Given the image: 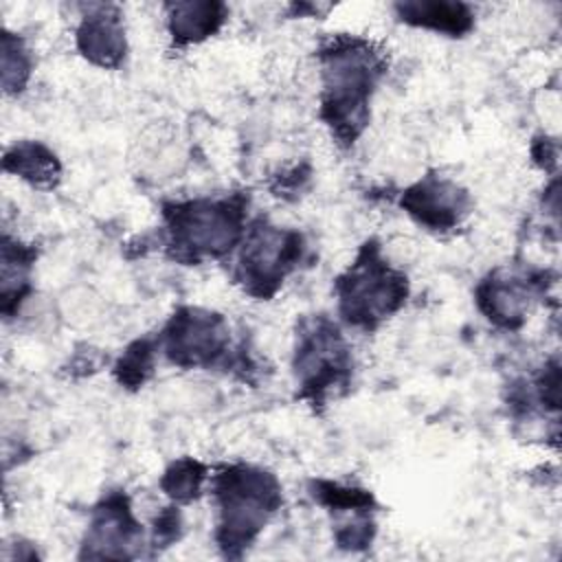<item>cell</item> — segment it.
Segmentation results:
<instances>
[{
	"label": "cell",
	"instance_id": "6da1fadb",
	"mask_svg": "<svg viewBox=\"0 0 562 562\" xmlns=\"http://www.w3.org/2000/svg\"><path fill=\"white\" fill-rule=\"evenodd\" d=\"M378 75V55L362 42H338L323 53V114L338 136L351 140L362 130Z\"/></svg>",
	"mask_w": 562,
	"mask_h": 562
},
{
	"label": "cell",
	"instance_id": "7a4b0ae2",
	"mask_svg": "<svg viewBox=\"0 0 562 562\" xmlns=\"http://www.w3.org/2000/svg\"><path fill=\"white\" fill-rule=\"evenodd\" d=\"M220 531L217 538L226 551L248 547L279 505L274 479L261 470L231 468L220 474Z\"/></svg>",
	"mask_w": 562,
	"mask_h": 562
},
{
	"label": "cell",
	"instance_id": "3957f363",
	"mask_svg": "<svg viewBox=\"0 0 562 562\" xmlns=\"http://www.w3.org/2000/svg\"><path fill=\"white\" fill-rule=\"evenodd\" d=\"M338 294L345 318L369 327L393 314L404 303L406 279L380 259L375 246H367L358 261L338 281Z\"/></svg>",
	"mask_w": 562,
	"mask_h": 562
},
{
	"label": "cell",
	"instance_id": "277c9868",
	"mask_svg": "<svg viewBox=\"0 0 562 562\" xmlns=\"http://www.w3.org/2000/svg\"><path fill=\"white\" fill-rule=\"evenodd\" d=\"M173 241L191 255H222L239 237L241 211L228 202H189L169 213Z\"/></svg>",
	"mask_w": 562,
	"mask_h": 562
},
{
	"label": "cell",
	"instance_id": "5b68a950",
	"mask_svg": "<svg viewBox=\"0 0 562 562\" xmlns=\"http://www.w3.org/2000/svg\"><path fill=\"white\" fill-rule=\"evenodd\" d=\"M301 255L296 233L274 226H257L241 252V279L257 294L272 292Z\"/></svg>",
	"mask_w": 562,
	"mask_h": 562
},
{
	"label": "cell",
	"instance_id": "8992f818",
	"mask_svg": "<svg viewBox=\"0 0 562 562\" xmlns=\"http://www.w3.org/2000/svg\"><path fill=\"white\" fill-rule=\"evenodd\" d=\"M349 371L347 347L334 325L318 321L303 334L296 351V373L301 384L314 395H323L334 384L342 382Z\"/></svg>",
	"mask_w": 562,
	"mask_h": 562
},
{
	"label": "cell",
	"instance_id": "52a82bcc",
	"mask_svg": "<svg viewBox=\"0 0 562 562\" xmlns=\"http://www.w3.org/2000/svg\"><path fill=\"white\" fill-rule=\"evenodd\" d=\"M226 325L202 310H184L167 327V351L178 364H204L226 347Z\"/></svg>",
	"mask_w": 562,
	"mask_h": 562
},
{
	"label": "cell",
	"instance_id": "ba28073f",
	"mask_svg": "<svg viewBox=\"0 0 562 562\" xmlns=\"http://www.w3.org/2000/svg\"><path fill=\"white\" fill-rule=\"evenodd\" d=\"M140 538V529L134 522L127 505L121 498H112L97 512L86 540V553L90 558H130Z\"/></svg>",
	"mask_w": 562,
	"mask_h": 562
},
{
	"label": "cell",
	"instance_id": "9c48e42d",
	"mask_svg": "<svg viewBox=\"0 0 562 562\" xmlns=\"http://www.w3.org/2000/svg\"><path fill=\"white\" fill-rule=\"evenodd\" d=\"M402 204L422 224L443 231L459 222L465 209V195L446 180H426L408 189Z\"/></svg>",
	"mask_w": 562,
	"mask_h": 562
},
{
	"label": "cell",
	"instance_id": "30bf717a",
	"mask_svg": "<svg viewBox=\"0 0 562 562\" xmlns=\"http://www.w3.org/2000/svg\"><path fill=\"white\" fill-rule=\"evenodd\" d=\"M79 48L86 57L101 66H114L123 57L125 40L123 29L116 15H108V9L101 7V13L88 15L79 29Z\"/></svg>",
	"mask_w": 562,
	"mask_h": 562
},
{
	"label": "cell",
	"instance_id": "8fae6325",
	"mask_svg": "<svg viewBox=\"0 0 562 562\" xmlns=\"http://www.w3.org/2000/svg\"><path fill=\"white\" fill-rule=\"evenodd\" d=\"M4 169L20 173L24 180L33 184H53L59 176L57 158L37 143L15 145L4 156Z\"/></svg>",
	"mask_w": 562,
	"mask_h": 562
},
{
	"label": "cell",
	"instance_id": "7c38bea8",
	"mask_svg": "<svg viewBox=\"0 0 562 562\" xmlns=\"http://www.w3.org/2000/svg\"><path fill=\"white\" fill-rule=\"evenodd\" d=\"M404 20L435 31L463 33L470 26V13L463 4L450 2H411L400 7Z\"/></svg>",
	"mask_w": 562,
	"mask_h": 562
},
{
	"label": "cell",
	"instance_id": "4fadbf2b",
	"mask_svg": "<svg viewBox=\"0 0 562 562\" xmlns=\"http://www.w3.org/2000/svg\"><path fill=\"white\" fill-rule=\"evenodd\" d=\"M481 307L490 314V318L501 323H512L525 314L527 301L525 290L514 281H487L479 292Z\"/></svg>",
	"mask_w": 562,
	"mask_h": 562
},
{
	"label": "cell",
	"instance_id": "5bb4252c",
	"mask_svg": "<svg viewBox=\"0 0 562 562\" xmlns=\"http://www.w3.org/2000/svg\"><path fill=\"white\" fill-rule=\"evenodd\" d=\"M220 4H176L171 15L173 37L195 42L211 35L222 22Z\"/></svg>",
	"mask_w": 562,
	"mask_h": 562
},
{
	"label": "cell",
	"instance_id": "9a60e30c",
	"mask_svg": "<svg viewBox=\"0 0 562 562\" xmlns=\"http://www.w3.org/2000/svg\"><path fill=\"white\" fill-rule=\"evenodd\" d=\"M202 479H204V468L198 461L187 459V461L173 463L167 470V474L162 479V487L171 498L189 501L198 494Z\"/></svg>",
	"mask_w": 562,
	"mask_h": 562
},
{
	"label": "cell",
	"instance_id": "2e32d148",
	"mask_svg": "<svg viewBox=\"0 0 562 562\" xmlns=\"http://www.w3.org/2000/svg\"><path fill=\"white\" fill-rule=\"evenodd\" d=\"M29 77V55L18 37L4 33L2 37V81L4 90H20Z\"/></svg>",
	"mask_w": 562,
	"mask_h": 562
},
{
	"label": "cell",
	"instance_id": "e0dca14e",
	"mask_svg": "<svg viewBox=\"0 0 562 562\" xmlns=\"http://www.w3.org/2000/svg\"><path fill=\"white\" fill-rule=\"evenodd\" d=\"M151 367V349L147 342H136L127 349L125 358L119 364L121 382L125 384H138L145 380V373Z\"/></svg>",
	"mask_w": 562,
	"mask_h": 562
}]
</instances>
